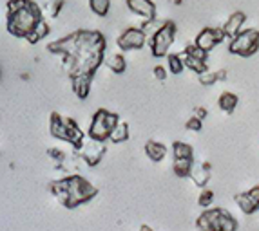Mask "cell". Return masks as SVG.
Masks as SVG:
<instances>
[{"mask_svg":"<svg viewBox=\"0 0 259 231\" xmlns=\"http://www.w3.org/2000/svg\"><path fill=\"white\" fill-rule=\"evenodd\" d=\"M105 36L100 31L80 29L64 38L49 43L53 54L64 58V69L73 80L78 76H95L98 67L105 62Z\"/></svg>","mask_w":259,"mask_h":231,"instance_id":"6da1fadb","label":"cell"},{"mask_svg":"<svg viewBox=\"0 0 259 231\" xmlns=\"http://www.w3.org/2000/svg\"><path fill=\"white\" fill-rule=\"evenodd\" d=\"M6 9V29L15 38H27L44 20L42 11L33 0H9Z\"/></svg>","mask_w":259,"mask_h":231,"instance_id":"7a4b0ae2","label":"cell"},{"mask_svg":"<svg viewBox=\"0 0 259 231\" xmlns=\"http://www.w3.org/2000/svg\"><path fill=\"white\" fill-rule=\"evenodd\" d=\"M49 190L51 193L58 199L62 206L65 208H76L80 204H85L89 202L91 199L96 197V186H93L85 177L82 176H67L64 179H58V181H53L49 184Z\"/></svg>","mask_w":259,"mask_h":231,"instance_id":"3957f363","label":"cell"},{"mask_svg":"<svg viewBox=\"0 0 259 231\" xmlns=\"http://www.w3.org/2000/svg\"><path fill=\"white\" fill-rule=\"evenodd\" d=\"M199 231H238L239 224L223 208H210L205 210L196 220Z\"/></svg>","mask_w":259,"mask_h":231,"instance_id":"277c9868","label":"cell"},{"mask_svg":"<svg viewBox=\"0 0 259 231\" xmlns=\"http://www.w3.org/2000/svg\"><path fill=\"white\" fill-rule=\"evenodd\" d=\"M120 123V118L114 112H109L107 108H98L95 112L91 120V125H89V132L87 136L95 139V141H102L105 143L111 137V132L114 130V127Z\"/></svg>","mask_w":259,"mask_h":231,"instance_id":"5b68a950","label":"cell"},{"mask_svg":"<svg viewBox=\"0 0 259 231\" xmlns=\"http://www.w3.org/2000/svg\"><path fill=\"white\" fill-rule=\"evenodd\" d=\"M174 36H176V24L172 20L163 22L158 29L152 33L151 40H149V45H151V52L154 58H163L168 56V49L172 45Z\"/></svg>","mask_w":259,"mask_h":231,"instance_id":"8992f818","label":"cell"},{"mask_svg":"<svg viewBox=\"0 0 259 231\" xmlns=\"http://www.w3.org/2000/svg\"><path fill=\"white\" fill-rule=\"evenodd\" d=\"M259 49V31L257 29H245L234 36L229 43V52L241 58H250Z\"/></svg>","mask_w":259,"mask_h":231,"instance_id":"52a82bcc","label":"cell"},{"mask_svg":"<svg viewBox=\"0 0 259 231\" xmlns=\"http://www.w3.org/2000/svg\"><path fill=\"white\" fill-rule=\"evenodd\" d=\"M105 143L102 141H95V139H87L80 148L76 150V155L82 159L87 166H96V164L102 161V157L105 155Z\"/></svg>","mask_w":259,"mask_h":231,"instance_id":"ba28073f","label":"cell"},{"mask_svg":"<svg viewBox=\"0 0 259 231\" xmlns=\"http://www.w3.org/2000/svg\"><path fill=\"white\" fill-rule=\"evenodd\" d=\"M147 42V33L142 27H129L118 36L116 43L121 51H136L142 49Z\"/></svg>","mask_w":259,"mask_h":231,"instance_id":"9c48e42d","label":"cell"},{"mask_svg":"<svg viewBox=\"0 0 259 231\" xmlns=\"http://www.w3.org/2000/svg\"><path fill=\"white\" fill-rule=\"evenodd\" d=\"M225 31L223 29H214V27H205V29L199 31V34L196 36L194 43L198 45L199 49H203V51L210 52L212 49L216 47L218 43L223 42L225 40Z\"/></svg>","mask_w":259,"mask_h":231,"instance_id":"30bf717a","label":"cell"},{"mask_svg":"<svg viewBox=\"0 0 259 231\" xmlns=\"http://www.w3.org/2000/svg\"><path fill=\"white\" fill-rule=\"evenodd\" d=\"M236 204L239 206V210L243 211L245 215H252L259 210V186H254L248 192L238 193L234 197Z\"/></svg>","mask_w":259,"mask_h":231,"instance_id":"8fae6325","label":"cell"},{"mask_svg":"<svg viewBox=\"0 0 259 231\" xmlns=\"http://www.w3.org/2000/svg\"><path fill=\"white\" fill-rule=\"evenodd\" d=\"M125 4L134 15L145 18V22L156 18V6L152 0H125Z\"/></svg>","mask_w":259,"mask_h":231,"instance_id":"7c38bea8","label":"cell"},{"mask_svg":"<svg viewBox=\"0 0 259 231\" xmlns=\"http://www.w3.org/2000/svg\"><path fill=\"white\" fill-rule=\"evenodd\" d=\"M245 20H246V15L243 13V11H236V13L230 15L229 20L225 22V26L221 27V29H223L225 34L232 40L234 36H238V34L241 33V27H243V24H245Z\"/></svg>","mask_w":259,"mask_h":231,"instance_id":"4fadbf2b","label":"cell"},{"mask_svg":"<svg viewBox=\"0 0 259 231\" xmlns=\"http://www.w3.org/2000/svg\"><path fill=\"white\" fill-rule=\"evenodd\" d=\"M49 132L56 139L67 143V127H65V118H62L58 112H51L49 116Z\"/></svg>","mask_w":259,"mask_h":231,"instance_id":"5bb4252c","label":"cell"},{"mask_svg":"<svg viewBox=\"0 0 259 231\" xmlns=\"http://www.w3.org/2000/svg\"><path fill=\"white\" fill-rule=\"evenodd\" d=\"M190 179L196 186L205 188L207 183L210 181V163H194L192 171H190Z\"/></svg>","mask_w":259,"mask_h":231,"instance_id":"9a60e30c","label":"cell"},{"mask_svg":"<svg viewBox=\"0 0 259 231\" xmlns=\"http://www.w3.org/2000/svg\"><path fill=\"white\" fill-rule=\"evenodd\" d=\"M93 85V78L91 76H78L71 80V87H73V92L76 94V98L85 99L91 92Z\"/></svg>","mask_w":259,"mask_h":231,"instance_id":"2e32d148","label":"cell"},{"mask_svg":"<svg viewBox=\"0 0 259 231\" xmlns=\"http://www.w3.org/2000/svg\"><path fill=\"white\" fill-rule=\"evenodd\" d=\"M145 154H147V157L151 159L152 163H160V161L165 159V155H167V146L151 139V141L145 143Z\"/></svg>","mask_w":259,"mask_h":231,"instance_id":"e0dca14e","label":"cell"},{"mask_svg":"<svg viewBox=\"0 0 259 231\" xmlns=\"http://www.w3.org/2000/svg\"><path fill=\"white\" fill-rule=\"evenodd\" d=\"M239 103V98L234 92H223V94L220 96V99H218V105H220V108L225 112V114H232L234 110H236V107H238Z\"/></svg>","mask_w":259,"mask_h":231,"instance_id":"ac0fdd59","label":"cell"},{"mask_svg":"<svg viewBox=\"0 0 259 231\" xmlns=\"http://www.w3.org/2000/svg\"><path fill=\"white\" fill-rule=\"evenodd\" d=\"M194 166V159H176L172 161V170L178 177H190V171Z\"/></svg>","mask_w":259,"mask_h":231,"instance_id":"d6986e66","label":"cell"},{"mask_svg":"<svg viewBox=\"0 0 259 231\" xmlns=\"http://www.w3.org/2000/svg\"><path fill=\"white\" fill-rule=\"evenodd\" d=\"M182 58H183V64H185V67L190 69V71H192V73H196L198 76H199V74H203V73H207V71H208L207 62L198 60V58H194V56H189L187 52H183Z\"/></svg>","mask_w":259,"mask_h":231,"instance_id":"ffe728a7","label":"cell"},{"mask_svg":"<svg viewBox=\"0 0 259 231\" xmlns=\"http://www.w3.org/2000/svg\"><path fill=\"white\" fill-rule=\"evenodd\" d=\"M172 155L176 159H194V148L189 143L174 141L172 143Z\"/></svg>","mask_w":259,"mask_h":231,"instance_id":"44dd1931","label":"cell"},{"mask_svg":"<svg viewBox=\"0 0 259 231\" xmlns=\"http://www.w3.org/2000/svg\"><path fill=\"white\" fill-rule=\"evenodd\" d=\"M129 139V125L125 121H120V123L114 127V130L111 132V137H109V141L118 145V143H125Z\"/></svg>","mask_w":259,"mask_h":231,"instance_id":"7402d4cb","label":"cell"},{"mask_svg":"<svg viewBox=\"0 0 259 231\" xmlns=\"http://www.w3.org/2000/svg\"><path fill=\"white\" fill-rule=\"evenodd\" d=\"M49 33H51V27H49L48 22L42 20V22H40V24H38V26L35 27V29L31 31V34H29V36H27L26 40H27V42H29V43H33V45H35V43H38L40 40L46 38V36H48Z\"/></svg>","mask_w":259,"mask_h":231,"instance_id":"603a6c76","label":"cell"},{"mask_svg":"<svg viewBox=\"0 0 259 231\" xmlns=\"http://www.w3.org/2000/svg\"><path fill=\"white\" fill-rule=\"evenodd\" d=\"M105 65H107L114 74L125 73V69H127V62H125V58H123V54H111L109 58H105Z\"/></svg>","mask_w":259,"mask_h":231,"instance_id":"cb8c5ba5","label":"cell"},{"mask_svg":"<svg viewBox=\"0 0 259 231\" xmlns=\"http://www.w3.org/2000/svg\"><path fill=\"white\" fill-rule=\"evenodd\" d=\"M225 78H227V71H216V73L207 71V73L199 74V83L208 87V85H214L216 82H221V80H225Z\"/></svg>","mask_w":259,"mask_h":231,"instance_id":"d4e9b609","label":"cell"},{"mask_svg":"<svg viewBox=\"0 0 259 231\" xmlns=\"http://www.w3.org/2000/svg\"><path fill=\"white\" fill-rule=\"evenodd\" d=\"M167 67L170 74H182L183 69H185V64H183L182 54H168L167 56Z\"/></svg>","mask_w":259,"mask_h":231,"instance_id":"484cf974","label":"cell"},{"mask_svg":"<svg viewBox=\"0 0 259 231\" xmlns=\"http://www.w3.org/2000/svg\"><path fill=\"white\" fill-rule=\"evenodd\" d=\"M89 8L98 17H107L111 9V0H89Z\"/></svg>","mask_w":259,"mask_h":231,"instance_id":"4316f807","label":"cell"},{"mask_svg":"<svg viewBox=\"0 0 259 231\" xmlns=\"http://www.w3.org/2000/svg\"><path fill=\"white\" fill-rule=\"evenodd\" d=\"M212 202H214V192L208 188H203L198 197V204L201 206V208H210Z\"/></svg>","mask_w":259,"mask_h":231,"instance_id":"83f0119b","label":"cell"},{"mask_svg":"<svg viewBox=\"0 0 259 231\" xmlns=\"http://www.w3.org/2000/svg\"><path fill=\"white\" fill-rule=\"evenodd\" d=\"M183 52H187L189 56H194V58H198V60H203V62H207V56H208V52L203 51V49H199L196 43H190V45H187Z\"/></svg>","mask_w":259,"mask_h":231,"instance_id":"f1b7e54d","label":"cell"},{"mask_svg":"<svg viewBox=\"0 0 259 231\" xmlns=\"http://www.w3.org/2000/svg\"><path fill=\"white\" fill-rule=\"evenodd\" d=\"M201 127H203V120H199V118H196V116L189 118V120H187V123H185V129L192 130V132H199V130H201Z\"/></svg>","mask_w":259,"mask_h":231,"instance_id":"f546056e","label":"cell"},{"mask_svg":"<svg viewBox=\"0 0 259 231\" xmlns=\"http://www.w3.org/2000/svg\"><path fill=\"white\" fill-rule=\"evenodd\" d=\"M48 155H49L51 159H55V161H56L58 164H62V163L65 161V154L62 152V150H58V148H49V150H48Z\"/></svg>","mask_w":259,"mask_h":231,"instance_id":"4dcf8cb0","label":"cell"},{"mask_svg":"<svg viewBox=\"0 0 259 231\" xmlns=\"http://www.w3.org/2000/svg\"><path fill=\"white\" fill-rule=\"evenodd\" d=\"M152 74H154L156 80H160V82L167 80V69H165L163 65H156V67L152 69Z\"/></svg>","mask_w":259,"mask_h":231,"instance_id":"1f68e13d","label":"cell"},{"mask_svg":"<svg viewBox=\"0 0 259 231\" xmlns=\"http://www.w3.org/2000/svg\"><path fill=\"white\" fill-rule=\"evenodd\" d=\"M194 116H196V118H199V120H205V118H207V108L196 107L194 108Z\"/></svg>","mask_w":259,"mask_h":231,"instance_id":"d6a6232c","label":"cell"},{"mask_svg":"<svg viewBox=\"0 0 259 231\" xmlns=\"http://www.w3.org/2000/svg\"><path fill=\"white\" fill-rule=\"evenodd\" d=\"M62 6H64V0H58L55 6H53V11H51V17H56V15L60 13V9H62Z\"/></svg>","mask_w":259,"mask_h":231,"instance_id":"836d02e7","label":"cell"},{"mask_svg":"<svg viewBox=\"0 0 259 231\" xmlns=\"http://www.w3.org/2000/svg\"><path fill=\"white\" fill-rule=\"evenodd\" d=\"M140 231H154V229H152L151 226H145V224H143V226L140 227Z\"/></svg>","mask_w":259,"mask_h":231,"instance_id":"e575fe53","label":"cell"}]
</instances>
